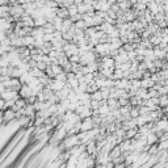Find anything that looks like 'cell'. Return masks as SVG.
Instances as JSON below:
<instances>
[{
	"mask_svg": "<svg viewBox=\"0 0 168 168\" xmlns=\"http://www.w3.org/2000/svg\"><path fill=\"white\" fill-rule=\"evenodd\" d=\"M121 155H122V150L120 148L118 144H117V146H114L113 148L110 150V153H109V156H110L112 160H116L117 158H120Z\"/></svg>",
	"mask_w": 168,
	"mask_h": 168,
	"instance_id": "ba28073f",
	"label": "cell"
},
{
	"mask_svg": "<svg viewBox=\"0 0 168 168\" xmlns=\"http://www.w3.org/2000/svg\"><path fill=\"white\" fill-rule=\"evenodd\" d=\"M158 147H159V151L167 150L168 148V139H167V141H159L158 142Z\"/></svg>",
	"mask_w": 168,
	"mask_h": 168,
	"instance_id": "d590c367",
	"label": "cell"
},
{
	"mask_svg": "<svg viewBox=\"0 0 168 168\" xmlns=\"http://www.w3.org/2000/svg\"><path fill=\"white\" fill-rule=\"evenodd\" d=\"M141 82H142V87H143V88H146V89L154 88V87H155V84H156V82L153 79V77H144V79H142Z\"/></svg>",
	"mask_w": 168,
	"mask_h": 168,
	"instance_id": "9c48e42d",
	"label": "cell"
},
{
	"mask_svg": "<svg viewBox=\"0 0 168 168\" xmlns=\"http://www.w3.org/2000/svg\"><path fill=\"white\" fill-rule=\"evenodd\" d=\"M43 38H45V41L46 42H51L54 40V33H46Z\"/></svg>",
	"mask_w": 168,
	"mask_h": 168,
	"instance_id": "ab89813d",
	"label": "cell"
},
{
	"mask_svg": "<svg viewBox=\"0 0 168 168\" xmlns=\"http://www.w3.org/2000/svg\"><path fill=\"white\" fill-rule=\"evenodd\" d=\"M75 112L80 116L82 120H83V118H87V117H92V116H93V109L91 108V105H84V104H82V105L77 106Z\"/></svg>",
	"mask_w": 168,
	"mask_h": 168,
	"instance_id": "6da1fadb",
	"label": "cell"
},
{
	"mask_svg": "<svg viewBox=\"0 0 168 168\" xmlns=\"http://www.w3.org/2000/svg\"><path fill=\"white\" fill-rule=\"evenodd\" d=\"M166 167H168V160H167V163H166Z\"/></svg>",
	"mask_w": 168,
	"mask_h": 168,
	"instance_id": "7bdbcfd3",
	"label": "cell"
},
{
	"mask_svg": "<svg viewBox=\"0 0 168 168\" xmlns=\"http://www.w3.org/2000/svg\"><path fill=\"white\" fill-rule=\"evenodd\" d=\"M104 21H105V20H104L103 17H100V16H97V15L93 16V26H100Z\"/></svg>",
	"mask_w": 168,
	"mask_h": 168,
	"instance_id": "1f68e13d",
	"label": "cell"
},
{
	"mask_svg": "<svg viewBox=\"0 0 168 168\" xmlns=\"http://www.w3.org/2000/svg\"><path fill=\"white\" fill-rule=\"evenodd\" d=\"M118 146L122 150V153H127V151H130V147H131V139H129V138L122 139Z\"/></svg>",
	"mask_w": 168,
	"mask_h": 168,
	"instance_id": "52a82bcc",
	"label": "cell"
},
{
	"mask_svg": "<svg viewBox=\"0 0 168 168\" xmlns=\"http://www.w3.org/2000/svg\"><path fill=\"white\" fill-rule=\"evenodd\" d=\"M0 66H2V67H8V66H11V60H9V58H8V55H7V54L2 55V60H0Z\"/></svg>",
	"mask_w": 168,
	"mask_h": 168,
	"instance_id": "4316f807",
	"label": "cell"
},
{
	"mask_svg": "<svg viewBox=\"0 0 168 168\" xmlns=\"http://www.w3.org/2000/svg\"><path fill=\"white\" fill-rule=\"evenodd\" d=\"M100 105H101V101H99V100H92V101H91V108H92L93 110L99 109Z\"/></svg>",
	"mask_w": 168,
	"mask_h": 168,
	"instance_id": "f35d334b",
	"label": "cell"
},
{
	"mask_svg": "<svg viewBox=\"0 0 168 168\" xmlns=\"http://www.w3.org/2000/svg\"><path fill=\"white\" fill-rule=\"evenodd\" d=\"M108 104L112 109H118L120 108V101H118V99H116V97H109L108 99Z\"/></svg>",
	"mask_w": 168,
	"mask_h": 168,
	"instance_id": "ac0fdd59",
	"label": "cell"
},
{
	"mask_svg": "<svg viewBox=\"0 0 168 168\" xmlns=\"http://www.w3.org/2000/svg\"><path fill=\"white\" fill-rule=\"evenodd\" d=\"M57 15L59 16V17H62L63 20H64V19H69V17H70L69 8H67V7H58V9H57Z\"/></svg>",
	"mask_w": 168,
	"mask_h": 168,
	"instance_id": "7c38bea8",
	"label": "cell"
},
{
	"mask_svg": "<svg viewBox=\"0 0 168 168\" xmlns=\"http://www.w3.org/2000/svg\"><path fill=\"white\" fill-rule=\"evenodd\" d=\"M141 87H142L141 79H133L131 80V89H135V91H138Z\"/></svg>",
	"mask_w": 168,
	"mask_h": 168,
	"instance_id": "f1b7e54d",
	"label": "cell"
},
{
	"mask_svg": "<svg viewBox=\"0 0 168 168\" xmlns=\"http://www.w3.org/2000/svg\"><path fill=\"white\" fill-rule=\"evenodd\" d=\"M66 83H67V82H63V80H58V79H53L51 82H50L49 87L51 88L54 92H57V91H60V89H63V88L66 87Z\"/></svg>",
	"mask_w": 168,
	"mask_h": 168,
	"instance_id": "5b68a950",
	"label": "cell"
},
{
	"mask_svg": "<svg viewBox=\"0 0 168 168\" xmlns=\"http://www.w3.org/2000/svg\"><path fill=\"white\" fill-rule=\"evenodd\" d=\"M95 127V121H93V117H87V118H83L82 120V124H80V129L82 131H89Z\"/></svg>",
	"mask_w": 168,
	"mask_h": 168,
	"instance_id": "3957f363",
	"label": "cell"
},
{
	"mask_svg": "<svg viewBox=\"0 0 168 168\" xmlns=\"http://www.w3.org/2000/svg\"><path fill=\"white\" fill-rule=\"evenodd\" d=\"M167 153H168V148H167Z\"/></svg>",
	"mask_w": 168,
	"mask_h": 168,
	"instance_id": "ee69618b",
	"label": "cell"
},
{
	"mask_svg": "<svg viewBox=\"0 0 168 168\" xmlns=\"http://www.w3.org/2000/svg\"><path fill=\"white\" fill-rule=\"evenodd\" d=\"M19 79H20V82H21L22 84H28V83H29V82L33 79V75L30 74V72H24V74H22V75L19 77Z\"/></svg>",
	"mask_w": 168,
	"mask_h": 168,
	"instance_id": "2e32d148",
	"label": "cell"
},
{
	"mask_svg": "<svg viewBox=\"0 0 168 168\" xmlns=\"http://www.w3.org/2000/svg\"><path fill=\"white\" fill-rule=\"evenodd\" d=\"M138 134V127H133V129H129V130H126V135L125 138H129V139H133L135 138Z\"/></svg>",
	"mask_w": 168,
	"mask_h": 168,
	"instance_id": "d6986e66",
	"label": "cell"
},
{
	"mask_svg": "<svg viewBox=\"0 0 168 168\" xmlns=\"http://www.w3.org/2000/svg\"><path fill=\"white\" fill-rule=\"evenodd\" d=\"M118 5H120V8L121 11H129V9H131L133 8V4L130 0H124V2H118Z\"/></svg>",
	"mask_w": 168,
	"mask_h": 168,
	"instance_id": "9a60e30c",
	"label": "cell"
},
{
	"mask_svg": "<svg viewBox=\"0 0 168 168\" xmlns=\"http://www.w3.org/2000/svg\"><path fill=\"white\" fill-rule=\"evenodd\" d=\"M77 161H79V158L77 156H75V155H71L70 158H69V160L66 161V167H69V168H75L76 166H77Z\"/></svg>",
	"mask_w": 168,
	"mask_h": 168,
	"instance_id": "4fadbf2b",
	"label": "cell"
},
{
	"mask_svg": "<svg viewBox=\"0 0 168 168\" xmlns=\"http://www.w3.org/2000/svg\"><path fill=\"white\" fill-rule=\"evenodd\" d=\"M67 83L70 84V86H71V88H72V89H76L77 87H79V84H80V82L77 80V77H75V79H72V80H69V82H67Z\"/></svg>",
	"mask_w": 168,
	"mask_h": 168,
	"instance_id": "e575fe53",
	"label": "cell"
},
{
	"mask_svg": "<svg viewBox=\"0 0 168 168\" xmlns=\"http://www.w3.org/2000/svg\"><path fill=\"white\" fill-rule=\"evenodd\" d=\"M29 72H30V74H32L33 76H34V77H41V76L45 74V71H43V70H41L40 67H32Z\"/></svg>",
	"mask_w": 168,
	"mask_h": 168,
	"instance_id": "e0dca14e",
	"label": "cell"
},
{
	"mask_svg": "<svg viewBox=\"0 0 168 168\" xmlns=\"http://www.w3.org/2000/svg\"><path fill=\"white\" fill-rule=\"evenodd\" d=\"M43 28H45V30H46V33H54L55 30H57V29H55V26H54V24H53L51 21H49L47 24L45 25Z\"/></svg>",
	"mask_w": 168,
	"mask_h": 168,
	"instance_id": "4dcf8cb0",
	"label": "cell"
},
{
	"mask_svg": "<svg viewBox=\"0 0 168 168\" xmlns=\"http://www.w3.org/2000/svg\"><path fill=\"white\" fill-rule=\"evenodd\" d=\"M75 91L77 92V93H84V92H88V83H80L79 84V87H77Z\"/></svg>",
	"mask_w": 168,
	"mask_h": 168,
	"instance_id": "d4e9b609",
	"label": "cell"
},
{
	"mask_svg": "<svg viewBox=\"0 0 168 168\" xmlns=\"http://www.w3.org/2000/svg\"><path fill=\"white\" fill-rule=\"evenodd\" d=\"M34 21H36V26H45L49 22V20H47V17H45V16H42V17H37V19H34Z\"/></svg>",
	"mask_w": 168,
	"mask_h": 168,
	"instance_id": "603a6c76",
	"label": "cell"
},
{
	"mask_svg": "<svg viewBox=\"0 0 168 168\" xmlns=\"http://www.w3.org/2000/svg\"><path fill=\"white\" fill-rule=\"evenodd\" d=\"M147 143L148 144H154V143H158L159 142V135H158V133H154V131H150L147 134Z\"/></svg>",
	"mask_w": 168,
	"mask_h": 168,
	"instance_id": "8fae6325",
	"label": "cell"
},
{
	"mask_svg": "<svg viewBox=\"0 0 168 168\" xmlns=\"http://www.w3.org/2000/svg\"><path fill=\"white\" fill-rule=\"evenodd\" d=\"M110 43L113 45V47H114V49H121L122 46H124V42L121 41V38H120V37H117V38H112Z\"/></svg>",
	"mask_w": 168,
	"mask_h": 168,
	"instance_id": "ffe728a7",
	"label": "cell"
},
{
	"mask_svg": "<svg viewBox=\"0 0 168 168\" xmlns=\"http://www.w3.org/2000/svg\"><path fill=\"white\" fill-rule=\"evenodd\" d=\"M19 93H20L21 97L28 99L29 96H32V95H33V89H32V87L29 86V84H22V87L19 91Z\"/></svg>",
	"mask_w": 168,
	"mask_h": 168,
	"instance_id": "8992f818",
	"label": "cell"
},
{
	"mask_svg": "<svg viewBox=\"0 0 168 168\" xmlns=\"http://www.w3.org/2000/svg\"><path fill=\"white\" fill-rule=\"evenodd\" d=\"M154 53H155V57L158 58V59H164L166 58V54H167L166 50L159 47V46H155L154 47Z\"/></svg>",
	"mask_w": 168,
	"mask_h": 168,
	"instance_id": "5bb4252c",
	"label": "cell"
},
{
	"mask_svg": "<svg viewBox=\"0 0 168 168\" xmlns=\"http://www.w3.org/2000/svg\"><path fill=\"white\" fill-rule=\"evenodd\" d=\"M125 75H124V71L121 69H114V72H113V79L114 80H120V79H124Z\"/></svg>",
	"mask_w": 168,
	"mask_h": 168,
	"instance_id": "44dd1931",
	"label": "cell"
},
{
	"mask_svg": "<svg viewBox=\"0 0 168 168\" xmlns=\"http://www.w3.org/2000/svg\"><path fill=\"white\" fill-rule=\"evenodd\" d=\"M139 114H141V113H139V106H131V109H130L131 118H137Z\"/></svg>",
	"mask_w": 168,
	"mask_h": 168,
	"instance_id": "d6a6232c",
	"label": "cell"
},
{
	"mask_svg": "<svg viewBox=\"0 0 168 168\" xmlns=\"http://www.w3.org/2000/svg\"><path fill=\"white\" fill-rule=\"evenodd\" d=\"M51 66V69H53V72H54V75H58L60 74V72H63V66H60V64H57V63H53V64H50Z\"/></svg>",
	"mask_w": 168,
	"mask_h": 168,
	"instance_id": "484cf974",
	"label": "cell"
},
{
	"mask_svg": "<svg viewBox=\"0 0 168 168\" xmlns=\"http://www.w3.org/2000/svg\"><path fill=\"white\" fill-rule=\"evenodd\" d=\"M70 62L71 63H80V54H74L70 57Z\"/></svg>",
	"mask_w": 168,
	"mask_h": 168,
	"instance_id": "8d00e7d4",
	"label": "cell"
},
{
	"mask_svg": "<svg viewBox=\"0 0 168 168\" xmlns=\"http://www.w3.org/2000/svg\"><path fill=\"white\" fill-rule=\"evenodd\" d=\"M13 120H16V110H13L12 108L5 109L3 112V117H2L3 124H5V122H11V121H13Z\"/></svg>",
	"mask_w": 168,
	"mask_h": 168,
	"instance_id": "277c9868",
	"label": "cell"
},
{
	"mask_svg": "<svg viewBox=\"0 0 168 168\" xmlns=\"http://www.w3.org/2000/svg\"><path fill=\"white\" fill-rule=\"evenodd\" d=\"M26 104H28V101H26V99H24V97H20V99H17L16 100V103H15V105H13V110H20V109H22V108H25L26 106Z\"/></svg>",
	"mask_w": 168,
	"mask_h": 168,
	"instance_id": "30bf717a",
	"label": "cell"
},
{
	"mask_svg": "<svg viewBox=\"0 0 168 168\" xmlns=\"http://www.w3.org/2000/svg\"><path fill=\"white\" fill-rule=\"evenodd\" d=\"M148 153L151 155H154V154H158L159 153V147H158V143H154V144H150V147H148Z\"/></svg>",
	"mask_w": 168,
	"mask_h": 168,
	"instance_id": "836d02e7",
	"label": "cell"
},
{
	"mask_svg": "<svg viewBox=\"0 0 168 168\" xmlns=\"http://www.w3.org/2000/svg\"><path fill=\"white\" fill-rule=\"evenodd\" d=\"M69 12H70V17H71V16H75V15L79 13V8H77V5L75 3L69 7Z\"/></svg>",
	"mask_w": 168,
	"mask_h": 168,
	"instance_id": "f546056e",
	"label": "cell"
},
{
	"mask_svg": "<svg viewBox=\"0 0 168 168\" xmlns=\"http://www.w3.org/2000/svg\"><path fill=\"white\" fill-rule=\"evenodd\" d=\"M0 95H2V99H4V100H17L21 97L20 93L12 88H7L5 91L0 92Z\"/></svg>",
	"mask_w": 168,
	"mask_h": 168,
	"instance_id": "7a4b0ae2",
	"label": "cell"
},
{
	"mask_svg": "<svg viewBox=\"0 0 168 168\" xmlns=\"http://www.w3.org/2000/svg\"><path fill=\"white\" fill-rule=\"evenodd\" d=\"M88 67V71L89 72H96L99 71V60H95V62H91V63H88L86 64Z\"/></svg>",
	"mask_w": 168,
	"mask_h": 168,
	"instance_id": "7402d4cb",
	"label": "cell"
},
{
	"mask_svg": "<svg viewBox=\"0 0 168 168\" xmlns=\"http://www.w3.org/2000/svg\"><path fill=\"white\" fill-rule=\"evenodd\" d=\"M45 72H46V75L47 76H50V77H55V75H54V72H53V69H51V66H47V69L45 70Z\"/></svg>",
	"mask_w": 168,
	"mask_h": 168,
	"instance_id": "60d3db41",
	"label": "cell"
},
{
	"mask_svg": "<svg viewBox=\"0 0 168 168\" xmlns=\"http://www.w3.org/2000/svg\"><path fill=\"white\" fill-rule=\"evenodd\" d=\"M150 108L148 106H146V105H139V113L141 114H148L150 113Z\"/></svg>",
	"mask_w": 168,
	"mask_h": 168,
	"instance_id": "74e56055",
	"label": "cell"
},
{
	"mask_svg": "<svg viewBox=\"0 0 168 168\" xmlns=\"http://www.w3.org/2000/svg\"><path fill=\"white\" fill-rule=\"evenodd\" d=\"M91 97H92V100H99V101H101V100H104L101 89H97V91H95L93 93H91Z\"/></svg>",
	"mask_w": 168,
	"mask_h": 168,
	"instance_id": "cb8c5ba5",
	"label": "cell"
},
{
	"mask_svg": "<svg viewBox=\"0 0 168 168\" xmlns=\"http://www.w3.org/2000/svg\"><path fill=\"white\" fill-rule=\"evenodd\" d=\"M82 19H83V15H82V13H77V15H75V16H71V20L74 21V22L79 21V20H82Z\"/></svg>",
	"mask_w": 168,
	"mask_h": 168,
	"instance_id": "b9f144b4",
	"label": "cell"
},
{
	"mask_svg": "<svg viewBox=\"0 0 168 168\" xmlns=\"http://www.w3.org/2000/svg\"><path fill=\"white\" fill-rule=\"evenodd\" d=\"M159 105L161 106V108L168 105V95H160L159 96Z\"/></svg>",
	"mask_w": 168,
	"mask_h": 168,
	"instance_id": "83f0119b",
	"label": "cell"
}]
</instances>
